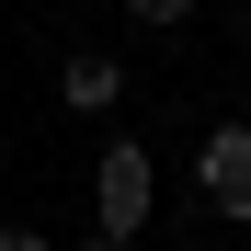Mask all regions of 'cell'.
<instances>
[{"label": "cell", "instance_id": "obj_1", "mask_svg": "<svg viewBox=\"0 0 251 251\" xmlns=\"http://www.w3.org/2000/svg\"><path fill=\"white\" fill-rule=\"evenodd\" d=\"M149 217H160V160H149V137H114L92 160V228L103 240H137Z\"/></svg>", "mask_w": 251, "mask_h": 251}, {"label": "cell", "instance_id": "obj_2", "mask_svg": "<svg viewBox=\"0 0 251 251\" xmlns=\"http://www.w3.org/2000/svg\"><path fill=\"white\" fill-rule=\"evenodd\" d=\"M194 194H205L217 228H251V126H240V114H217V126L194 137Z\"/></svg>", "mask_w": 251, "mask_h": 251}, {"label": "cell", "instance_id": "obj_3", "mask_svg": "<svg viewBox=\"0 0 251 251\" xmlns=\"http://www.w3.org/2000/svg\"><path fill=\"white\" fill-rule=\"evenodd\" d=\"M57 103H69V114H114V103H126V57H114V46H69Z\"/></svg>", "mask_w": 251, "mask_h": 251}, {"label": "cell", "instance_id": "obj_4", "mask_svg": "<svg viewBox=\"0 0 251 251\" xmlns=\"http://www.w3.org/2000/svg\"><path fill=\"white\" fill-rule=\"evenodd\" d=\"M194 12H205V0H126V23H137V34H183Z\"/></svg>", "mask_w": 251, "mask_h": 251}, {"label": "cell", "instance_id": "obj_5", "mask_svg": "<svg viewBox=\"0 0 251 251\" xmlns=\"http://www.w3.org/2000/svg\"><path fill=\"white\" fill-rule=\"evenodd\" d=\"M0 251H57V240L34 228V217H0Z\"/></svg>", "mask_w": 251, "mask_h": 251}, {"label": "cell", "instance_id": "obj_6", "mask_svg": "<svg viewBox=\"0 0 251 251\" xmlns=\"http://www.w3.org/2000/svg\"><path fill=\"white\" fill-rule=\"evenodd\" d=\"M228 34H240V46H251V0H240V12H228Z\"/></svg>", "mask_w": 251, "mask_h": 251}, {"label": "cell", "instance_id": "obj_7", "mask_svg": "<svg viewBox=\"0 0 251 251\" xmlns=\"http://www.w3.org/2000/svg\"><path fill=\"white\" fill-rule=\"evenodd\" d=\"M80 251H137V240H103V228H92V240H80Z\"/></svg>", "mask_w": 251, "mask_h": 251}, {"label": "cell", "instance_id": "obj_8", "mask_svg": "<svg viewBox=\"0 0 251 251\" xmlns=\"http://www.w3.org/2000/svg\"><path fill=\"white\" fill-rule=\"evenodd\" d=\"M0 183H12V149H0Z\"/></svg>", "mask_w": 251, "mask_h": 251}, {"label": "cell", "instance_id": "obj_9", "mask_svg": "<svg viewBox=\"0 0 251 251\" xmlns=\"http://www.w3.org/2000/svg\"><path fill=\"white\" fill-rule=\"evenodd\" d=\"M0 12H12V0H0Z\"/></svg>", "mask_w": 251, "mask_h": 251}]
</instances>
